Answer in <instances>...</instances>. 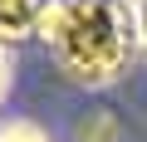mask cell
<instances>
[{"instance_id": "cell-3", "label": "cell", "mask_w": 147, "mask_h": 142, "mask_svg": "<svg viewBox=\"0 0 147 142\" xmlns=\"http://www.w3.org/2000/svg\"><path fill=\"white\" fill-rule=\"evenodd\" d=\"M0 142H49V132L39 122H25V118H5L0 122Z\"/></svg>"}, {"instance_id": "cell-1", "label": "cell", "mask_w": 147, "mask_h": 142, "mask_svg": "<svg viewBox=\"0 0 147 142\" xmlns=\"http://www.w3.org/2000/svg\"><path fill=\"white\" fill-rule=\"evenodd\" d=\"M34 39L49 49L59 74L79 88L118 83L132 54H142L132 0H49Z\"/></svg>"}, {"instance_id": "cell-5", "label": "cell", "mask_w": 147, "mask_h": 142, "mask_svg": "<svg viewBox=\"0 0 147 142\" xmlns=\"http://www.w3.org/2000/svg\"><path fill=\"white\" fill-rule=\"evenodd\" d=\"M132 15H137V49L147 59V0H132Z\"/></svg>"}, {"instance_id": "cell-4", "label": "cell", "mask_w": 147, "mask_h": 142, "mask_svg": "<svg viewBox=\"0 0 147 142\" xmlns=\"http://www.w3.org/2000/svg\"><path fill=\"white\" fill-rule=\"evenodd\" d=\"M10 83H15V74H10V49H5V39H0V108H5V98H10Z\"/></svg>"}, {"instance_id": "cell-2", "label": "cell", "mask_w": 147, "mask_h": 142, "mask_svg": "<svg viewBox=\"0 0 147 142\" xmlns=\"http://www.w3.org/2000/svg\"><path fill=\"white\" fill-rule=\"evenodd\" d=\"M44 5H49V0H0V39L15 44V39L34 34V30H39Z\"/></svg>"}]
</instances>
